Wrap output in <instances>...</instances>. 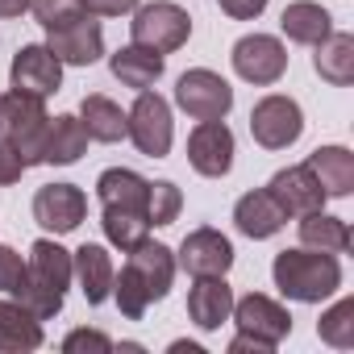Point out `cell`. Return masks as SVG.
I'll use <instances>...</instances> for the list:
<instances>
[{"instance_id":"obj_1","label":"cell","mask_w":354,"mask_h":354,"mask_svg":"<svg viewBox=\"0 0 354 354\" xmlns=\"http://www.w3.org/2000/svg\"><path fill=\"white\" fill-rule=\"evenodd\" d=\"M171 279H175V250L171 246L150 242V238L142 246H133L121 275L113 279V300H117L121 317L142 321L146 308L171 292Z\"/></svg>"},{"instance_id":"obj_2","label":"cell","mask_w":354,"mask_h":354,"mask_svg":"<svg viewBox=\"0 0 354 354\" xmlns=\"http://www.w3.org/2000/svg\"><path fill=\"white\" fill-rule=\"evenodd\" d=\"M67 283H71V250H63L59 242L50 238H38L30 246V259H26V288H21V304L38 317V321H50L63 313V300H67Z\"/></svg>"},{"instance_id":"obj_3","label":"cell","mask_w":354,"mask_h":354,"mask_svg":"<svg viewBox=\"0 0 354 354\" xmlns=\"http://www.w3.org/2000/svg\"><path fill=\"white\" fill-rule=\"evenodd\" d=\"M271 279L275 288L288 296V300H300V304H321L325 296H333L342 288V267L329 250H313V246H300V250H279L275 263H271Z\"/></svg>"},{"instance_id":"obj_4","label":"cell","mask_w":354,"mask_h":354,"mask_svg":"<svg viewBox=\"0 0 354 354\" xmlns=\"http://www.w3.org/2000/svg\"><path fill=\"white\" fill-rule=\"evenodd\" d=\"M46 129H50V113L42 104V96L17 92L9 88L0 96V138H5L26 167L42 162V146H46Z\"/></svg>"},{"instance_id":"obj_5","label":"cell","mask_w":354,"mask_h":354,"mask_svg":"<svg viewBox=\"0 0 354 354\" xmlns=\"http://www.w3.org/2000/svg\"><path fill=\"white\" fill-rule=\"evenodd\" d=\"M129 38L138 46H150L158 55H171V50H180L192 38V17H188V9L171 5V0H154V5L133 9Z\"/></svg>"},{"instance_id":"obj_6","label":"cell","mask_w":354,"mask_h":354,"mask_svg":"<svg viewBox=\"0 0 354 354\" xmlns=\"http://www.w3.org/2000/svg\"><path fill=\"white\" fill-rule=\"evenodd\" d=\"M125 138L146 154V158H162L171 150V138H175V125H171V104L158 96V92H138L133 109L125 113Z\"/></svg>"},{"instance_id":"obj_7","label":"cell","mask_w":354,"mask_h":354,"mask_svg":"<svg viewBox=\"0 0 354 354\" xmlns=\"http://www.w3.org/2000/svg\"><path fill=\"white\" fill-rule=\"evenodd\" d=\"M175 104H180L192 121H225V113L234 109V88L209 71V67H192L175 84Z\"/></svg>"},{"instance_id":"obj_8","label":"cell","mask_w":354,"mask_h":354,"mask_svg":"<svg viewBox=\"0 0 354 354\" xmlns=\"http://www.w3.org/2000/svg\"><path fill=\"white\" fill-rule=\"evenodd\" d=\"M250 133L263 150H288L304 133V113L292 96H263L250 109Z\"/></svg>"},{"instance_id":"obj_9","label":"cell","mask_w":354,"mask_h":354,"mask_svg":"<svg viewBox=\"0 0 354 354\" xmlns=\"http://www.w3.org/2000/svg\"><path fill=\"white\" fill-rule=\"evenodd\" d=\"M230 59H234V71H238L246 84H259V88L279 84L283 71H288V50H283V42L271 38V34H246V38H238Z\"/></svg>"},{"instance_id":"obj_10","label":"cell","mask_w":354,"mask_h":354,"mask_svg":"<svg viewBox=\"0 0 354 354\" xmlns=\"http://www.w3.org/2000/svg\"><path fill=\"white\" fill-rule=\"evenodd\" d=\"M46 46L67 67H92L104 55V30L92 13H84V17H75L59 30H46Z\"/></svg>"},{"instance_id":"obj_11","label":"cell","mask_w":354,"mask_h":354,"mask_svg":"<svg viewBox=\"0 0 354 354\" xmlns=\"http://www.w3.org/2000/svg\"><path fill=\"white\" fill-rule=\"evenodd\" d=\"M188 162L205 180H221L234 167V133L225 121H201L188 133Z\"/></svg>"},{"instance_id":"obj_12","label":"cell","mask_w":354,"mask_h":354,"mask_svg":"<svg viewBox=\"0 0 354 354\" xmlns=\"http://www.w3.org/2000/svg\"><path fill=\"white\" fill-rule=\"evenodd\" d=\"M230 317L238 321V333H250V337H259V342H267V346H279V342L292 333L288 308H283L279 300H271V296H259V292L234 300Z\"/></svg>"},{"instance_id":"obj_13","label":"cell","mask_w":354,"mask_h":354,"mask_svg":"<svg viewBox=\"0 0 354 354\" xmlns=\"http://www.w3.org/2000/svg\"><path fill=\"white\" fill-rule=\"evenodd\" d=\"M88 217V196L75 184H46L34 196V221L50 234H71Z\"/></svg>"},{"instance_id":"obj_14","label":"cell","mask_w":354,"mask_h":354,"mask_svg":"<svg viewBox=\"0 0 354 354\" xmlns=\"http://www.w3.org/2000/svg\"><path fill=\"white\" fill-rule=\"evenodd\" d=\"M267 192H271V201L283 209V217L317 213V209H325V201H329V196L321 192V184H317V175L308 171V162L275 171V175H271V184H267Z\"/></svg>"},{"instance_id":"obj_15","label":"cell","mask_w":354,"mask_h":354,"mask_svg":"<svg viewBox=\"0 0 354 354\" xmlns=\"http://www.w3.org/2000/svg\"><path fill=\"white\" fill-rule=\"evenodd\" d=\"M175 267H184L192 279L196 275H225L234 267V246L221 230H192L180 246V254H175Z\"/></svg>"},{"instance_id":"obj_16","label":"cell","mask_w":354,"mask_h":354,"mask_svg":"<svg viewBox=\"0 0 354 354\" xmlns=\"http://www.w3.org/2000/svg\"><path fill=\"white\" fill-rule=\"evenodd\" d=\"M9 80L17 92H30V96H55L63 88V63L50 55V46H21L13 55V67H9Z\"/></svg>"},{"instance_id":"obj_17","label":"cell","mask_w":354,"mask_h":354,"mask_svg":"<svg viewBox=\"0 0 354 354\" xmlns=\"http://www.w3.org/2000/svg\"><path fill=\"white\" fill-rule=\"evenodd\" d=\"M71 279H80V292H84L88 304H104L113 296L117 267H113V259H109L104 246L84 242L80 250H71Z\"/></svg>"},{"instance_id":"obj_18","label":"cell","mask_w":354,"mask_h":354,"mask_svg":"<svg viewBox=\"0 0 354 354\" xmlns=\"http://www.w3.org/2000/svg\"><path fill=\"white\" fill-rule=\"evenodd\" d=\"M234 308V288L225 283V275H196L192 292H188V317L196 321V329L213 333L230 321Z\"/></svg>"},{"instance_id":"obj_19","label":"cell","mask_w":354,"mask_h":354,"mask_svg":"<svg viewBox=\"0 0 354 354\" xmlns=\"http://www.w3.org/2000/svg\"><path fill=\"white\" fill-rule=\"evenodd\" d=\"M109 71H113L125 88L146 92V88H154V84H158V75L167 71V59H162L158 50H150V46L129 42V46H121V50L109 59Z\"/></svg>"},{"instance_id":"obj_20","label":"cell","mask_w":354,"mask_h":354,"mask_svg":"<svg viewBox=\"0 0 354 354\" xmlns=\"http://www.w3.org/2000/svg\"><path fill=\"white\" fill-rule=\"evenodd\" d=\"M234 221H238V230H242L246 238H254V242H263V238H275V234L288 225L283 209L271 201V192H267V188H259V192H246V196L234 205Z\"/></svg>"},{"instance_id":"obj_21","label":"cell","mask_w":354,"mask_h":354,"mask_svg":"<svg viewBox=\"0 0 354 354\" xmlns=\"http://www.w3.org/2000/svg\"><path fill=\"white\" fill-rule=\"evenodd\" d=\"M96 196H100L104 209H138V213H146L150 180H142V175L129 171V167H109L96 180Z\"/></svg>"},{"instance_id":"obj_22","label":"cell","mask_w":354,"mask_h":354,"mask_svg":"<svg viewBox=\"0 0 354 354\" xmlns=\"http://www.w3.org/2000/svg\"><path fill=\"white\" fill-rule=\"evenodd\" d=\"M42 346V321L13 296L0 300V354H21Z\"/></svg>"},{"instance_id":"obj_23","label":"cell","mask_w":354,"mask_h":354,"mask_svg":"<svg viewBox=\"0 0 354 354\" xmlns=\"http://www.w3.org/2000/svg\"><path fill=\"white\" fill-rule=\"evenodd\" d=\"M308 171L325 196H350L354 192V154L346 146H317L308 154Z\"/></svg>"},{"instance_id":"obj_24","label":"cell","mask_w":354,"mask_h":354,"mask_svg":"<svg viewBox=\"0 0 354 354\" xmlns=\"http://www.w3.org/2000/svg\"><path fill=\"white\" fill-rule=\"evenodd\" d=\"M88 142H92V138H88V129H84V121H80V117H71V113L50 117L46 146H42V162H50V167H71V162H80V158H84Z\"/></svg>"},{"instance_id":"obj_25","label":"cell","mask_w":354,"mask_h":354,"mask_svg":"<svg viewBox=\"0 0 354 354\" xmlns=\"http://www.w3.org/2000/svg\"><path fill=\"white\" fill-rule=\"evenodd\" d=\"M279 26H283L288 42H300V46H317V42H325L333 34L329 9L313 5V0H292V5L283 9V17H279Z\"/></svg>"},{"instance_id":"obj_26","label":"cell","mask_w":354,"mask_h":354,"mask_svg":"<svg viewBox=\"0 0 354 354\" xmlns=\"http://www.w3.org/2000/svg\"><path fill=\"white\" fill-rule=\"evenodd\" d=\"M313 67L325 84L333 88H346L354 84V34H329L325 42H317V55H313Z\"/></svg>"},{"instance_id":"obj_27","label":"cell","mask_w":354,"mask_h":354,"mask_svg":"<svg viewBox=\"0 0 354 354\" xmlns=\"http://www.w3.org/2000/svg\"><path fill=\"white\" fill-rule=\"evenodd\" d=\"M80 121H84V129H88L92 142H121L125 138V113H121V104L109 100V96H100V92L84 96Z\"/></svg>"},{"instance_id":"obj_28","label":"cell","mask_w":354,"mask_h":354,"mask_svg":"<svg viewBox=\"0 0 354 354\" xmlns=\"http://www.w3.org/2000/svg\"><path fill=\"white\" fill-rule=\"evenodd\" d=\"M300 242L313 250H329V254H346L350 250V230L342 217H329L325 209L304 213L300 217Z\"/></svg>"},{"instance_id":"obj_29","label":"cell","mask_w":354,"mask_h":354,"mask_svg":"<svg viewBox=\"0 0 354 354\" xmlns=\"http://www.w3.org/2000/svg\"><path fill=\"white\" fill-rule=\"evenodd\" d=\"M100 225H104V238H109L121 254H129L133 246H142V242L150 238V217L138 213V209H104Z\"/></svg>"},{"instance_id":"obj_30","label":"cell","mask_w":354,"mask_h":354,"mask_svg":"<svg viewBox=\"0 0 354 354\" xmlns=\"http://www.w3.org/2000/svg\"><path fill=\"white\" fill-rule=\"evenodd\" d=\"M317 333H321V342H329V346H337V350H350V346H354V300H350V296L337 300V304L317 321Z\"/></svg>"},{"instance_id":"obj_31","label":"cell","mask_w":354,"mask_h":354,"mask_svg":"<svg viewBox=\"0 0 354 354\" xmlns=\"http://www.w3.org/2000/svg\"><path fill=\"white\" fill-rule=\"evenodd\" d=\"M180 209H184V196H180V188H175L171 180L150 184V201H146L150 225H171L175 217H180Z\"/></svg>"},{"instance_id":"obj_32","label":"cell","mask_w":354,"mask_h":354,"mask_svg":"<svg viewBox=\"0 0 354 354\" xmlns=\"http://www.w3.org/2000/svg\"><path fill=\"white\" fill-rule=\"evenodd\" d=\"M30 13L38 17L42 30H59V26L75 21V17H84L88 5L84 0H30Z\"/></svg>"},{"instance_id":"obj_33","label":"cell","mask_w":354,"mask_h":354,"mask_svg":"<svg viewBox=\"0 0 354 354\" xmlns=\"http://www.w3.org/2000/svg\"><path fill=\"white\" fill-rule=\"evenodd\" d=\"M21 288H26V259L13 246H0V292L21 296Z\"/></svg>"},{"instance_id":"obj_34","label":"cell","mask_w":354,"mask_h":354,"mask_svg":"<svg viewBox=\"0 0 354 354\" xmlns=\"http://www.w3.org/2000/svg\"><path fill=\"white\" fill-rule=\"evenodd\" d=\"M63 350H67V354H80V350L109 354V350H113V337H109V333H100V329H75V333H67V337H63Z\"/></svg>"},{"instance_id":"obj_35","label":"cell","mask_w":354,"mask_h":354,"mask_svg":"<svg viewBox=\"0 0 354 354\" xmlns=\"http://www.w3.org/2000/svg\"><path fill=\"white\" fill-rule=\"evenodd\" d=\"M30 167L21 162V154L5 142V138H0V188H9V184H17L21 180V175H26Z\"/></svg>"},{"instance_id":"obj_36","label":"cell","mask_w":354,"mask_h":354,"mask_svg":"<svg viewBox=\"0 0 354 354\" xmlns=\"http://www.w3.org/2000/svg\"><path fill=\"white\" fill-rule=\"evenodd\" d=\"M267 9V0H221V13L234 21H254Z\"/></svg>"},{"instance_id":"obj_37","label":"cell","mask_w":354,"mask_h":354,"mask_svg":"<svg viewBox=\"0 0 354 354\" xmlns=\"http://www.w3.org/2000/svg\"><path fill=\"white\" fill-rule=\"evenodd\" d=\"M92 17H121V13H133L138 0H84Z\"/></svg>"},{"instance_id":"obj_38","label":"cell","mask_w":354,"mask_h":354,"mask_svg":"<svg viewBox=\"0 0 354 354\" xmlns=\"http://www.w3.org/2000/svg\"><path fill=\"white\" fill-rule=\"evenodd\" d=\"M242 350H254V354H271L275 346H267V342H259V337H250V333H238V337L230 342V354H242Z\"/></svg>"},{"instance_id":"obj_39","label":"cell","mask_w":354,"mask_h":354,"mask_svg":"<svg viewBox=\"0 0 354 354\" xmlns=\"http://www.w3.org/2000/svg\"><path fill=\"white\" fill-rule=\"evenodd\" d=\"M30 9V0H0V17H21Z\"/></svg>"}]
</instances>
